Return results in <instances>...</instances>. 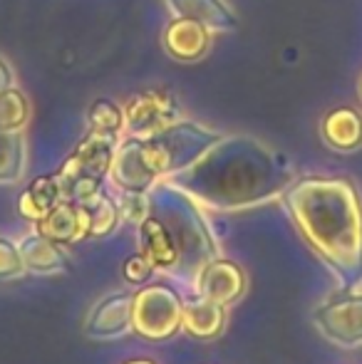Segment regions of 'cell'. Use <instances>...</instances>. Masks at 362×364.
<instances>
[{
    "label": "cell",
    "instance_id": "1",
    "mask_svg": "<svg viewBox=\"0 0 362 364\" xmlns=\"http://www.w3.org/2000/svg\"><path fill=\"white\" fill-rule=\"evenodd\" d=\"M283 206L325 265L338 290L362 288V198L345 176H300L283 191Z\"/></svg>",
    "mask_w": 362,
    "mask_h": 364
},
{
    "label": "cell",
    "instance_id": "2",
    "mask_svg": "<svg viewBox=\"0 0 362 364\" xmlns=\"http://www.w3.org/2000/svg\"><path fill=\"white\" fill-rule=\"evenodd\" d=\"M293 168L280 154L251 136H221L193 166L164 181L201 208L236 213L271 203L293 183Z\"/></svg>",
    "mask_w": 362,
    "mask_h": 364
},
{
    "label": "cell",
    "instance_id": "3",
    "mask_svg": "<svg viewBox=\"0 0 362 364\" xmlns=\"http://www.w3.org/2000/svg\"><path fill=\"white\" fill-rule=\"evenodd\" d=\"M149 213L169 228L176 250H179V265H176L174 275L193 283L198 270L221 253L218 240L213 238L206 225L201 206L188 193H183L181 188H176L164 178L149 188Z\"/></svg>",
    "mask_w": 362,
    "mask_h": 364
},
{
    "label": "cell",
    "instance_id": "4",
    "mask_svg": "<svg viewBox=\"0 0 362 364\" xmlns=\"http://www.w3.org/2000/svg\"><path fill=\"white\" fill-rule=\"evenodd\" d=\"M142 139H144L147 159L161 181L193 166L216 141H221V134L196 122L176 119L174 124Z\"/></svg>",
    "mask_w": 362,
    "mask_h": 364
},
{
    "label": "cell",
    "instance_id": "5",
    "mask_svg": "<svg viewBox=\"0 0 362 364\" xmlns=\"http://www.w3.org/2000/svg\"><path fill=\"white\" fill-rule=\"evenodd\" d=\"M117 144H119L117 136H107L92 129L80 139L75 151L58 168L65 201L82 203L95 196L97 191H102V181L112 168Z\"/></svg>",
    "mask_w": 362,
    "mask_h": 364
},
{
    "label": "cell",
    "instance_id": "6",
    "mask_svg": "<svg viewBox=\"0 0 362 364\" xmlns=\"http://www.w3.org/2000/svg\"><path fill=\"white\" fill-rule=\"evenodd\" d=\"M181 297L164 283L132 292V332L151 342L171 340L181 330Z\"/></svg>",
    "mask_w": 362,
    "mask_h": 364
},
{
    "label": "cell",
    "instance_id": "7",
    "mask_svg": "<svg viewBox=\"0 0 362 364\" xmlns=\"http://www.w3.org/2000/svg\"><path fill=\"white\" fill-rule=\"evenodd\" d=\"M313 325L320 335L343 350L362 347V288L338 290L313 310Z\"/></svg>",
    "mask_w": 362,
    "mask_h": 364
},
{
    "label": "cell",
    "instance_id": "8",
    "mask_svg": "<svg viewBox=\"0 0 362 364\" xmlns=\"http://www.w3.org/2000/svg\"><path fill=\"white\" fill-rule=\"evenodd\" d=\"M122 109H124V132L129 136H151L181 119L179 105L166 90H144L139 95H132L122 105Z\"/></svg>",
    "mask_w": 362,
    "mask_h": 364
},
{
    "label": "cell",
    "instance_id": "9",
    "mask_svg": "<svg viewBox=\"0 0 362 364\" xmlns=\"http://www.w3.org/2000/svg\"><path fill=\"white\" fill-rule=\"evenodd\" d=\"M248 278L246 270L236 263V260L228 258H213L203 265L201 270L193 278V290L196 295L208 297L213 302H221V305L231 307L246 295Z\"/></svg>",
    "mask_w": 362,
    "mask_h": 364
},
{
    "label": "cell",
    "instance_id": "10",
    "mask_svg": "<svg viewBox=\"0 0 362 364\" xmlns=\"http://www.w3.org/2000/svg\"><path fill=\"white\" fill-rule=\"evenodd\" d=\"M110 176L119 191H149L154 183H159V176L147 159L142 136H127L117 144Z\"/></svg>",
    "mask_w": 362,
    "mask_h": 364
},
{
    "label": "cell",
    "instance_id": "11",
    "mask_svg": "<svg viewBox=\"0 0 362 364\" xmlns=\"http://www.w3.org/2000/svg\"><path fill=\"white\" fill-rule=\"evenodd\" d=\"M85 335L92 340H119L132 332V292L117 290L90 307Z\"/></svg>",
    "mask_w": 362,
    "mask_h": 364
},
{
    "label": "cell",
    "instance_id": "12",
    "mask_svg": "<svg viewBox=\"0 0 362 364\" xmlns=\"http://www.w3.org/2000/svg\"><path fill=\"white\" fill-rule=\"evenodd\" d=\"M166 55L176 63H201L211 50V30L191 18H171L161 33Z\"/></svg>",
    "mask_w": 362,
    "mask_h": 364
},
{
    "label": "cell",
    "instance_id": "13",
    "mask_svg": "<svg viewBox=\"0 0 362 364\" xmlns=\"http://www.w3.org/2000/svg\"><path fill=\"white\" fill-rule=\"evenodd\" d=\"M226 305L213 302L208 297L193 295L181 302V330L188 337L201 342H211L226 330Z\"/></svg>",
    "mask_w": 362,
    "mask_h": 364
},
{
    "label": "cell",
    "instance_id": "14",
    "mask_svg": "<svg viewBox=\"0 0 362 364\" xmlns=\"http://www.w3.org/2000/svg\"><path fill=\"white\" fill-rule=\"evenodd\" d=\"M137 228H139V253L149 260L154 270L174 275L176 265H179V250H176L169 228L151 213Z\"/></svg>",
    "mask_w": 362,
    "mask_h": 364
},
{
    "label": "cell",
    "instance_id": "15",
    "mask_svg": "<svg viewBox=\"0 0 362 364\" xmlns=\"http://www.w3.org/2000/svg\"><path fill=\"white\" fill-rule=\"evenodd\" d=\"M35 230L55 243H80L87 238V216H85L80 203L60 201L48 216H43L35 223Z\"/></svg>",
    "mask_w": 362,
    "mask_h": 364
},
{
    "label": "cell",
    "instance_id": "16",
    "mask_svg": "<svg viewBox=\"0 0 362 364\" xmlns=\"http://www.w3.org/2000/svg\"><path fill=\"white\" fill-rule=\"evenodd\" d=\"M320 136L333 151H358L362 146V112L355 107H335L320 122Z\"/></svg>",
    "mask_w": 362,
    "mask_h": 364
},
{
    "label": "cell",
    "instance_id": "17",
    "mask_svg": "<svg viewBox=\"0 0 362 364\" xmlns=\"http://www.w3.org/2000/svg\"><path fill=\"white\" fill-rule=\"evenodd\" d=\"M166 5L176 18L203 23L211 33H233L241 25L236 10L226 0H166Z\"/></svg>",
    "mask_w": 362,
    "mask_h": 364
},
{
    "label": "cell",
    "instance_id": "18",
    "mask_svg": "<svg viewBox=\"0 0 362 364\" xmlns=\"http://www.w3.org/2000/svg\"><path fill=\"white\" fill-rule=\"evenodd\" d=\"M18 250L28 273L58 275V273H65V268H68V255H65V250H63V243H55V240L45 238L38 230L23 235V238L18 240Z\"/></svg>",
    "mask_w": 362,
    "mask_h": 364
},
{
    "label": "cell",
    "instance_id": "19",
    "mask_svg": "<svg viewBox=\"0 0 362 364\" xmlns=\"http://www.w3.org/2000/svg\"><path fill=\"white\" fill-rule=\"evenodd\" d=\"M60 201H65L63 186H60L58 173L50 176H38L35 181H30V186L20 193L18 198V211L23 218L38 223L43 216H48Z\"/></svg>",
    "mask_w": 362,
    "mask_h": 364
},
{
    "label": "cell",
    "instance_id": "20",
    "mask_svg": "<svg viewBox=\"0 0 362 364\" xmlns=\"http://www.w3.org/2000/svg\"><path fill=\"white\" fill-rule=\"evenodd\" d=\"M80 206L87 216V238H105V235L115 233L122 220L119 203L105 191H97L95 196L82 201Z\"/></svg>",
    "mask_w": 362,
    "mask_h": 364
},
{
    "label": "cell",
    "instance_id": "21",
    "mask_svg": "<svg viewBox=\"0 0 362 364\" xmlns=\"http://www.w3.org/2000/svg\"><path fill=\"white\" fill-rule=\"evenodd\" d=\"M25 149L23 132L0 129V183H18L25 173Z\"/></svg>",
    "mask_w": 362,
    "mask_h": 364
},
{
    "label": "cell",
    "instance_id": "22",
    "mask_svg": "<svg viewBox=\"0 0 362 364\" xmlns=\"http://www.w3.org/2000/svg\"><path fill=\"white\" fill-rule=\"evenodd\" d=\"M33 117V107L23 90L10 85L0 92V129L3 132H23Z\"/></svg>",
    "mask_w": 362,
    "mask_h": 364
},
{
    "label": "cell",
    "instance_id": "23",
    "mask_svg": "<svg viewBox=\"0 0 362 364\" xmlns=\"http://www.w3.org/2000/svg\"><path fill=\"white\" fill-rule=\"evenodd\" d=\"M87 124L92 132H100L107 136H117L119 139L124 132V109L117 102L100 97L87 107Z\"/></svg>",
    "mask_w": 362,
    "mask_h": 364
},
{
    "label": "cell",
    "instance_id": "24",
    "mask_svg": "<svg viewBox=\"0 0 362 364\" xmlns=\"http://www.w3.org/2000/svg\"><path fill=\"white\" fill-rule=\"evenodd\" d=\"M117 203H119L122 220L134 225H139L142 220L149 216V208H151L149 191H122V198Z\"/></svg>",
    "mask_w": 362,
    "mask_h": 364
},
{
    "label": "cell",
    "instance_id": "25",
    "mask_svg": "<svg viewBox=\"0 0 362 364\" xmlns=\"http://www.w3.org/2000/svg\"><path fill=\"white\" fill-rule=\"evenodd\" d=\"M25 273H28V270H25V263H23V258H20L18 240L0 238V280L23 278Z\"/></svg>",
    "mask_w": 362,
    "mask_h": 364
},
{
    "label": "cell",
    "instance_id": "26",
    "mask_svg": "<svg viewBox=\"0 0 362 364\" xmlns=\"http://www.w3.org/2000/svg\"><path fill=\"white\" fill-rule=\"evenodd\" d=\"M122 273H124V280L129 285H144L147 280L151 278L154 268H151V263L144 258V255L134 253V255H129V258L124 260V265H122Z\"/></svg>",
    "mask_w": 362,
    "mask_h": 364
},
{
    "label": "cell",
    "instance_id": "27",
    "mask_svg": "<svg viewBox=\"0 0 362 364\" xmlns=\"http://www.w3.org/2000/svg\"><path fill=\"white\" fill-rule=\"evenodd\" d=\"M15 82V75H13V68H10V63L8 60L0 55V92L3 90H8L10 85Z\"/></svg>",
    "mask_w": 362,
    "mask_h": 364
},
{
    "label": "cell",
    "instance_id": "28",
    "mask_svg": "<svg viewBox=\"0 0 362 364\" xmlns=\"http://www.w3.org/2000/svg\"><path fill=\"white\" fill-rule=\"evenodd\" d=\"M122 364H159V362L147 360V357H137V360H127V362H122Z\"/></svg>",
    "mask_w": 362,
    "mask_h": 364
},
{
    "label": "cell",
    "instance_id": "29",
    "mask_svg": "<svg viewBox=\"0 0 362 364\" xmlns=\"http://www.w3.org/2000/svg\"><path fill=\"white\" fill-rule=\"evenodd\" d=\"M360 100H362V77H360Z\"/></svg>",
    "mask_w": 362,
    "mask_h": 364
}]
</instances>
